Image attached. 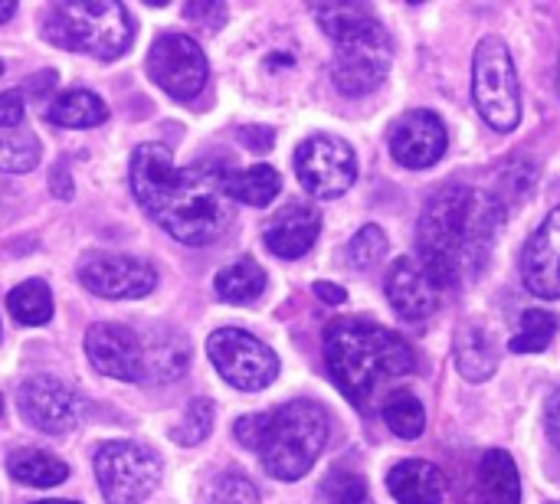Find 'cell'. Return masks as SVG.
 I'll use <instances>...</instances> for the list:
<instances>
[{"label":"cell","mask_w":560,"mask_h":504,"mask_svg":"<svg viewBox=\"0 0 560 504\" xmlns=\"http://www.w3.org/2000/svg\"><path fill=\"white\" fill-rule=\"evenodd\" d=\"M128 180L148 216L184 246L217 243L233 220L223 171L210 164L177 167L164 144H138Z\"/></svg>","instance_id":"obj_1"},{"label":"cell","mask_w":560,"mask_h":504,"mask_svg":"<svg viewBox=\"0 0 560 504\" xmlns=\"http://www.w3.org/2000/svg\"><path fill=\"white\" fill-rule=\"evenodd\" d=\"M502 223L505 207L495 200V194L466 184H446L423 207L417 226L420 262L440 289H459L489 266Z\"/></svg>","instance_id":"obj_2"},{"label":"cell","mask_w":560,"mask_h":504,"mask_svg":"<svg viewBox=\"0 0 560 504\" xmlns=\"http://www.w3.org/2000/svg\"><path fill=\"white\" fill-rule=\"evenodd\" d=\"M325 367L335 387L364 410L387 380L407 377L417 358L397 331L361 318H338L325 331Z\"/></svg>","instance_id":"obj_3"},{"label":"cell","mask_w":560,"mask_h":504,"mask_svg":"<svg viewBox=\"0 0 560 504\" xmlns=\"http://www.w3.org/2000/svg\"><path fill=\"white\" fill-rule=\"evenodd\" d=\"M236 439L259 453L262 469L279 482H299L328 443V417L312 400L285 403L272 413L236 420Z\"/></svg>","instance_id":"obj_4"},{"label":"cell","mask_w":560,"mask_h":504,"mask_svg":"<svg viewBox=\"0 0 560 504\" xmlns=\"http://www.w3.org/2000/svg\"><path fill=\"white\" fill-rule=\"evenodd\" d=\"M322 30L338 43L331 79L338 92L358 98L374 92L390 69L394 43L371 7L364 3H322L315 7Z\"/></svg>","instance_id":"obj_5"},{"label":"cell","mask_w":560,"mask_h":504,"mask_svg":"<svg viewBox=\"0 0 560 504\" xmlns=\"http://www.w3.org/2000/svg\"><path fill=\"white\" fill-rule=\"evenodd\" d=\"M43 36L62 49L112 62L131 46L135 26L121 3L75 0V3H56L46 10Z\"/></svg>","instance_id":"obj_6"},{"label":"cell","mask_w":560,"mask_h":504,"mask_svg":"<svg viewBox=\"0 0 560 504\" xmlns=\"http://www.w3.org/2000/svg\"><path fill=\"white\" fill-rule=\"evenodd\" d=\"M472 98L479 115L495 131H515L522 121V92L509 46L499 36H486L472 59Z\"/></svg>","instance_id":"obj_7"},{"label":"cell","mask_w":560,"mask_h":504,"mask_svg":"<svg viewBox=\"0 0 560 504\" xmlns=\"http://www.w3.org/2000/svg\"><path fill=\"white\" fill-rule=\"evenodd\" d=\"M95 479L108 504L144 502L161 482V456L141 443H105L95 449Z\"/></svg>","instance_id":"obj_8"},{"label":"cell","mask_w":560,"mask_h":504,"mask_svg":"<svg viewBox=\"0 0 560 504\" xmlns=\"http://www.w3.org/2000/svg\"><path fill=\"white\" fill-rule=\"evenodd\" d=\"M207 354L220 377L236 390H266L279 377V358L259 338L240 328H220L207 341Z\"/></svg>","instance_id":"obj_9"},{"label":"cell","mask_w":560,"mask_h":504,"mask_svg":"<svg viewBox=\"0 0 560 504\" xmlns=\"http://www.w3.org/2000/svg\"><path fill=\"white\" fill-rule=\"evenodd\" d=\"M295 174L312 197L335 200L358 177V157L348 141L335 134H312L295 148Z\"/></svg>","instance_id":"obj_10"},{"label":"cell","mask_w":560,"mask_h":504,"mask_svg":"<svg viewBox=\"0 0 560 504\" xmlns=\"http://www.w3.org/2000/svg\"><path fill=\"white\" fill-rule=\"evenodd\" d=\"M148 75L171 95V98H194L207 82V56L197 39L184 33H164L154 39L148 52Z\"/></svg>","instance_id":"obj_11"},{"label":"cell","mask_w":560,"mask_h":504,"mask_svg":"<svg viewBox=\"0 0 560 504\" xmlns=\"http://www.w3.org/2000/svg\"><path fill=\"white\" fill-rule=\"evenodd\" d=\"M79 282L98 298H144L154 292L158 272L125 253H89L79 262Z\"/></svg>","instance_id":"obj_12"},{"label":"cell","mask_w":560,"mask_h":504,"mask_svg":"<svg viewBox=\"0 0 560 504\" xmlns=\"http://www.w3.org/2000/svg\"><path fill=\"white\" fill-rule=\"evenodd\" d=\"M85 354L89 364L112 380H128V384L148 380L144 338L125 325H108V321L92 325L85 331Z\"/></svg>","instance_id":"obj_13"},{"label":"cell","mask_w":560,"mask_h":504,"mask_svg":"<svg viewBox=\"0 0 560 504\" xmlns=\"http://www.w3.org/2000/svg\"><path fill=\"white\" fill-rule=\"evenodd\" d=\"M20 417L39 433H69L82 417L79 394L52 374H36L20 384Z\"/></svg>","instance_id":"obj_14"},{"label":"cell","mask_w":560,"mask_h":504,"mask_svg":"<svg viewBox=\"0 0 560 504\" xmlns=\"http://www.w3.org/2000/svg\"><path fill=\"white\" fill-rule=\"evenodd\" d=\"M446 125L440 121V115L427 112V108H413L407 112L390 134V151L394 157L410 167V171H423L433 167L443 154H446Z\"/></svg>","instance_id":"obj_15"},{"label":"cell","mask_w":560,"mask_h":504,"mask_svg":"<svg viewBox=\"0 0 560 504\" xmlns=\"http://www.w3.org/2000/svg\"><path fill=\"white\" fill-rule=\"evenodd\" d=\"M522 282L538 298H560V207L532 233L522 253Z\"/></svg>","instance_id":"obj_16"},{"label":"cell","mask_w":560,"mask_h":504,"mask_svg":"<svg viewBox=\"0 0 560 504\" xmlns=\"http://www.w3.org/2000/svg\"><path fill=\"white\" fill-rule=\"evenodd\" d=\"M440 285L423 262L404 256L387 272V298L394 312L407 321H427L440 308Z\"/></svg>","instance_id":"obj_17"},{"label":"cell","mask_w":560,"mask_h":504,"mask_svg":"<svg viewBox=\"0 0 560 504\" xmlns=\"http://www.w3.org/2000/svg\"><path fill=\"white\" fill-rule=\"evenodd\" d=\"M322 233V213L312 203H289L282 207L266 226V249L279 259L305 256Z\"/></svg>","instance_id":"obj_18"},{"label":"cell","mask_w":560,"mask_h":504,"mask_svg":"<svg viewBox=\"0 0 560 504\" xmlns=\"http://www.w3.org/2000/svg\"><path fill=\"white\" fill-rule=\"evenodd\" d=\"M387 489L400 504H443L446 502V476L423 459H407L390 469Z\"/></svg>","instance_id":"obj_19"},{"label":"cell","mask_w":560,"mask_h":504,"mask_svg":"<svg viewBox=\"0 0 560 504\" xmlns=\"http://www.w3.org/2000/svg\"><path fill=\"white\" fill-rule=\"evenodd\" d=\"M479 504H522V479L515 459L505 449H489L476 476Z\"/></svg>","instance_id":"obj_20"},{"label":"cell","mask_w":560,"mask_h":504,"mask_svg":"<svg viewBox=\"0 0 560 504\" xmlns=\"http://www.w3.org/2000/svg\"><path fill=\"white\" fill-rule=\"evenodd\" d=\"M456 367L466 380H489L499 367V348L489 328L463 325L456 335Z\"/></svg>","instance_id":"obj_21"},{"label":"cell","mask_w":560,"mask_h":504,"mask_svg":"<svg viewBox=\"0 0 560 504\" xmlns=\"http://www.w3.org/2000/svg\"><path fill=\"white\" fill-rule=\"evenodd\" d=\"M7 472L13 482L30 489H56L69 479V466L43 449H13L7 456Z\"/></svg>","instance_id":"obj_22"},{"label":"cell","mask_w":560,"mask_h":504,"mask_svg":"<svg viewBox=\"0 0 560 504\" xmlns=\"http://www.w3.org/2000/svg\"><path fill=\"white\" fill-rule=\"evenodd\" d=\"M223 187L230 200L246 203V207H269V200L279 197V171L269 164H253L243 171H223Z\"/></svg>","instance_id":"obj_23"},{"label":"cell","mask_w":560,"mask_h":504,"mask_svg":"<svg viewBox=\"0 0 560 504\" xmlns=\"http://www.w3.org/2000/svg\"><path fill=\"white\" fill-rule=\"evenodd\" d=\"M46 118L59 128H95L108 118V108L95 92L69 89L46 108Z\"/></svg>","instance_id":"obj_24"},{"label":"cell","mask_w":560,"mask_h":504,"mask_svg":"<svg viewBox=\"0 0 560 504\" xmlns=\"http://www.w3.org/2000/svg\"><path fill=\"white\" fill-rule=\"evenodd\" d=\"M144 354H148V380H154V384L177 380L190 361L184 338L174 331H151V338L144 341Z\"/></svg>","instance_id":"obj_25"},{"label":"cell","mask_w":560,"mask_h":504,"mask_svg":"<svg viewBox=\"0 0 560 504\" xmlns=\"http://www.w3.org/2000/svg\"><path fill=\"white\" fill-rule=\"evenodd\" d=\"M266 272L256 259H240L233 266H226L223 272H217L213 289L223 302L230 305H253L262 292H266Z\"/></svg>","instance_id":"obj_26"},{"label":"cell","mask_w":560,"mask_h":504,"mask_svg":"<svg viewBox=\"0 0 560 504\" xmlns=\"http://www.w3.org/2000/svg\"><path fill=\"white\" fill-rule=\"evenodd\" d=\"M7 312L16 318V325L39 328L52 318V292L43 279H26L7 295Z\"/></svg>","instance_id":"obj_27"},{"label":"cell","mask_w":560,"mask_h":504,"mask_svg":"<svg viewBox=\"0 0 560 504\" xmlns=\"http://www.w3.org/2000/svg\"><path fill=\"white\" fill-rule=\"evenodd\" d=\"M381 417L390 426V433H397L400 439H417L427 430V407L410 390L387 394V400L381 407Z\"/></svg>","instance_id":"obj_28"},{"label":"cell","mask_w":560,"mask_h":504,"mask_svg":"<svg viewBox=\"0 0 560 504\" xmlns=\"http://www.w3.org/2000/svg\"><path fill=\"white\" fill-rule=\"evenodd\" d=\"M39 138L26 128H0V171L3 174H30L39 164Z\"/></svg>","instance_id":"obj_29"},{"label":"cell","mask_w":560,"mask_h":504,"mask_svg":"<svg viewBox=\"0 0 560 504\" xmlns=\"http://www.w3.org/2000/svg\"><path fill=\"white\" fill-rule=\"evenodd\" d=\"M558 335V318L551 312H541V308H532L522 315V325L518 331L512 335L509 348L515 354H541Z\"/></svg>","instance_id":"obj_30"},{"label":"cell","mask_w":560,"mask_h":504,"mask_svg":"<svg viewBox=\"0 0 560 504\" xmlns=\"http://www.w3.org/2000/svg\"><path fill=\"white\" fill-rule=\"evenodd\" d=\"M322 504H361L368 499V482L354 469H331L318 489Z\"/></svg>","instance_id":"obj_31"},{"label":"cell","mask_w":560,"mask_h":504,"mask_svg":"<svg viewBox=\"0 0 560 504\" xmlns=\"http://www.w3.org/2000/svg\"><path fill=\"white\" fill-rule=\"evenodd\" d=\"M210 430H213V403L200 397V400H194V403L187 407V413H184V420L174 426L171 439L180 443V446H197V443H203V439L210 436Z\"/></svg>","instance_id":"obj_32"},{"label":"cell","mask_w":560,"mask_h":504,"mask_svg":"<svg viewBox=\"0 0 560 504\" xmlns=\"http://www.w3.org/2000/svg\"><path fill=\"white\" fill-rule=\"evenodd\" d=\"M203 504H259V492L253 489L249 479H243L236 472H226L207 489Z\"/></svg>","instance_id":"obj_33"},{"label":"cell","mask_w":560,"mask_h":504,"mask_svg":"<svg viewBox=\"0 0 560 504\" xmlns=\"http://www.w3.org/2000/svg\"><path fill=\"white\" fill-rule=\"evenodd\" d=\"M535 174H538V167L535 164H525V161H512L502 174H499V180H502V194L495 197L502 207H509V203H522L532 190H535Z\"/></svg>","instance_id":"obj_34"},{"label":"cell","mask_w":560,"mask_h":504,"mask_svg":"<svg viewBox=\"0 0 560 504\" xmlns=\"http://www.w3.org/2000/svg\"><path fill=\"white\" fill-rule=\"evenodd\" d=\"M384 253H387V236H384L381 226H364V230H358V236H354L351 246H348V259H351L358 269L377 266V262L384 259Z\"/></svg>","instance_id":"obj_35"},{"label":"cell","mask_w":560,"mask_h":504,"mask_svg":"<svg viewBox=\"0 0 560 504\" xmlns=\"http://www.w3.org/2000/svg\"><path fill=\"white\" fill-rule=\"evenodd\" d=\"M184 16L194 20V23H203L207 30H217L226 20V7H220V3H187Z\"/></svg>","instance_id":"obj_36"},{"label":"cell","mask_w":560,"mask_h":504,"mask_svg":"<svg viewBox=\"0 0 560 504\" xmlns=\"http://www.w3.org/2000/svg\"><path fill=\"white\" fill-rule=\"evenodd\" d=\"M23 112H26V108H23V95H20L16 89L0 92V128H7V131L20 128Z\"/></svg>","instance_id":"obj_37"},{"label":"cell","mask_w":560,"mask_h":504,"mask_svg":"<svg viewBox=\"0 0 560 504\" xmlns=\"http://www.w3.org/2000/svg\"><path fill=\"white\" fill-rule=\"evenodd\" d=\"M240 141H243L246 148H253L256 154H262V151H269V148H272L276 134H272L269 128H262V125H246V128L240 131Z\"/></svg>","instance_id":"obj_38"},{"label":"cell","mask_w":560,"mask_h":504,"mask_svg":"<svg viewBox=\"0 0 560 504\" xmlns=\"http://www.w3.org/2000/svg\"><path fill=\"white\" fill-rule=\"evenodd\" d=\"M545 426L551 443L560 449V387H555V394L548 397V410H545Z\"/></svg>","instance_id":"obj_39"},{"label":"cell","mask_w":560,"mask_h":504,"mask_svg":"<svg viewBox=\"0 0 560 504\" xmlns=\"http://www.w3.org/2000/svg\"><path fill=\"white\" fill-rule=\"evenodd\" d=\"M56 89V72L49 69V72H36L30 82H26V92L30 95H36V98H43V92H52Z\"/></svg>","instance_id":"obj_40"},{"label":"cell","mask_w":560,"mask_h":504,"mask_svg":"<svg viewBox=\"0 0 560 504\" xmlns=\"http://www.w3.org/2000/svg\"><path fill=\"white\" fill-rule=\"evenodd\" d=\"M315 295L322 302H328V305H341L348 298V292L341 285H335V282H315Z\"/></svg>","instance_id":"obj_41"},{"label":"cell","mask_w":560,"mask_h":504,"mask_svg":"<svg viewBox=\"0 0 560 504\" xmlns=\"http://www.w3.org/2000/svg\"><path fill=\"white\" fill-rule=\"evenodd\" d=\"M13 10H16L13 0H0V23H7V20L13 16Z\"/></svg>","instance_id":"obj_42"},{"label":"cell","mask_w":560,"mask_h":504,"mask_svg":"<svg viewBox=\"0 0 560 504\" xmlns=\"http://www.w3.org/2000/svg\"><path fill=\"white\" fill-rule=\"evenodd\" d=\"M36 504H79V502H69V499H56V502H36Z\"/></svg>","instance_id":"obj_43"},{"label":"cell","mask_w":560,"mask_h":504,"mask_svg":"<svg viewBox=\"0 0 560 504\" xmlns=\"http://www.w3.org/2000/svg\"><path fill=\"white\" fill-rule=\"evenodd\" d=\"M558 92H560V59H558Z\"/></svg>","instance_id":"obj_44"},{"label":"cell","mask_w":560,"mask_h":504,"mask_svg":"<svg viewBox=\"0 0 560 504\" xmlns=\"http://www.w3.org/2000/svg\"><path fill=\"white\" fill-rule=\"evenodd\" d=\"M0 72H3V62H0Z\"/></svg>","instance_id":"obj_45"}]
</instances>
